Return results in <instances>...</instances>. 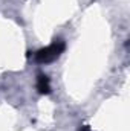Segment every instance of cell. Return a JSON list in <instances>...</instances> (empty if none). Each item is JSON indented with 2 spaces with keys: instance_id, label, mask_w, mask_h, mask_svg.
I'll use <instances>...</instances> for the list:
<instances>
[{
  "instance_id": "obj_3",
  "label": "cell",
  "mask_w": 130,
  "mask_h": 131,
  "mask_svg": "<svg viewBox=\"0 0 130 131\" xmlns=\"http://www.w3.org/2000/svg\"><path fill=\"white\" fill-rule=\"evenodd\" d=\"M80 131H90V128H89V127H86V125H84V127H81V128H80Z\"/></svg>"
},
{
  "instance_id": "obj_2",
  "label": "cell",
  "mask_w": 130,
  "mask_h": 131,
  "mask_svg": "<svg viewBox=\"0 0 130 131\" xmlns=\"http://www.w3.org/2000/svg\"><path fill=\"white\" fill-rule=\"evenodd\" d=\"M37 90L41 95H49L51 93V81L46 75H38L37 76Z\"/></svg>"
},
{
  "instance_id": "obj_1",
  "label": "cell",
  "mask_w": 130,
  "mask_h": 131,
  "mask_svg": "<svg viewBox=\"0 0 130 131\" xmlns=\"http://www.w3.org/2000/svg\"><path fill=\"white\" fill-rule=\"evenodd\" d=\"M64 41L63 40H54L48 47H43L40 50H37L34 53V60L37 63H41V64H46V63H52L55 61L64 50Z\"/></svg>"
}]
</instances>
